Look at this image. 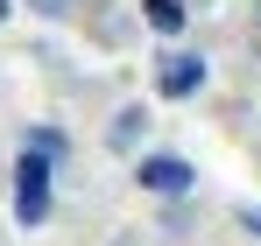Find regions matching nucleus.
I'll return each instance as SVG.
<instances>
[{
  "mask_svg": "<svg viewBox=\"0 0 261 246\" xmlns=\"http://www.w3.org/2000/svg\"><path fill=\"white\" fill-rule=\"evenodd\" d=\"M57 169L64 162H49V155H36V148L14 155V190H7V204H14V225H21V232L49 225V211H57Z\"/></svg>",
  "mask_w": 261,
  "mask_h": 246,
  "instance_id": "1",
  "label": "nucleus"
},
{
  "mask_svg": "<svg viewBox=\"0 0 261 246\" xmlns=\"http://www.w3.org/2000/svg\"><path fill=\"white\" fill-rule=\"evenodd\" d=\"M134 190H148V197H198V169L170 155V148H148V155H134Z\"/></svg>",
  "mask_w": 261,
  "mask_h": 246,
  "instance_id": "2",
  "label": "nucleus"
},
{
  "mask_svg": "<svg viewBox=\"0 0 261 246\" xmlns=\"http://www.w3.org/2000/svg\"><path fill=\"white\" fill-rule=\"evenodd\" d=\"M205 84H212L205 49H163V56H155V91H163V99H198Z\"/></svg>",
  "mask_w": 261,
  "mask_h": 246,
  "instance_id": "3",
  "label": "nucleus"
},
{
  "mask_svg": "<svg viewBox=\"0 0 261 246\" xmlns=\"http://www.w3.org/2000/svg\"><path fill=\"white\" fill-rule=\"evenodd\" d=\"M148 127H155V113H148L141 99H120L113 120H106V155H120V162L148 155Z\"/></svg>",
  "mask_w": 261,
  "mask_h": 246,
  "instance_id": "4",
  "label": "nucleus"
},
{
  "mask_svg": "<svg viewBox=\"0 0 261 246\" xmlns=\"http://www.w3.org/2000/svg\"><path fill=\"white\" fill-rule=\"evenodd\" d=\"M141 28H155V36H184V28H191V0H141Z\"/></svg>",
  "mask_w": 261,
  "mask_h": 246,
  "instance_id": "5",
  "label": "nucleus"
},
{
  "mask_svg": "<svg viewBox=\"0 0 261 246\" xmlns=\"http://www.w3.org/2000/svg\"><path fill=\"white\" fill-rule=\"evenodd\" d=\"M21 148H36V155H49V162H71V134L49 120H29L21 127Z\"/></svg>",
  "mask_w": 261,
  "mask_h": 246,
  "instance_id": "6",
  "label": "nucleus"
},
{
  "mask_svg": "<svg viewBox=\"0 0 261 246\" xmlns=\"http://www.w3.org/2000/svg\"><path fill=\"white\" fill-rule=\"evenodd\" d=\"M85 14H92V36L106 42V49H120V42H127V21H120V14H113V7H106V0H92Z\"/></svg>",
  "mask_w": 261,
  "mask_h": 246,
  "instance_id": "7",
  "label": "nucleus"
},
{
  "mask_svg": "<svg viewBox=\"0 0 261 246\" xmlns=\"http://www.w3.org/2000/svg\"><path fill=\"white\" fill-rule=\"evenodd\" d=\"M191 218H198L191 197H170V204H163V239H191Z\"/></svg>",
  "mask_w": 261,
  "mask_h": 246,
  "instance_id": "8",
  "label": "nucleus"
},
{
  "mask_svg": "<svg viewBox=\"0 0 261 246\" xmlns=\"http://www.w3.org/2000/svg\"><path fill=\"white\" fill-rule=\"evenodd\" d=\"M21 7H29V14H43V21H71L85 0H21Z\"/></svg>",
  "mask_w": 261,
  "mask_h": 246,
  "instance_id": "9",
  "label": "nucleus"
},
{
  "mask_svg": "<svg viewBox=\"0 0 261 246\" xmlns=\"http://www.w3.org/2000/svg\"><path fill=\"white\" fill-rule=\"evenodd\" d=\"M233 225H240V232L261 246V204H254V197H247V204H233Z\"/></svg>",
  "mask_w": 261,
  "mask_h": 246,
  "instance_id": "10",
  "label": "nucleus"
},
{
  "mask_svg": "<svg viewBox=\"0 0 261 246\" xmlns=\"http://www.w3.org/2000/svg\"><path fill=\"white\" fill-rule=\"evenodd\" d=\"M7 14H14V0H0V21H7Z\"/></svg>",
  "mask_w": 261,
  "mask_h": 246,
  "instance_id": "11",
  "label": "nucleus"
},
{
  "mask_svg": "<svg viewBox=\"0 0 261 246\" xmlns=\"http://www.w3.org/2000/svg\"><path fill=\"white\" fill-rule=\"evenodd\" d=\"M254 7H261V0H254Z\"/></svg>",
  "mask_w": 261,
  "mask_h": 246,
  "instance_id": "12",
  "label": "nucleus"
}]
</instances>
